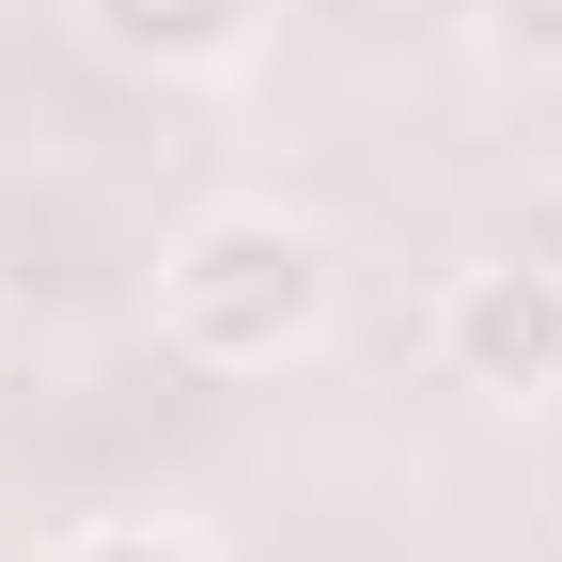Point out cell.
<instances>
[{
	"mask_svg": "<svg viewBox=\"0 0 562 562\" xmlns=\"http://www.w3.org/2000/svg\"><path fill=\"white\" fill-rule=\"evenodd\" d=\"M328 297H344V266H328L313 220H281V203H220V220H188L157 250V313H172V344L203 375H281L328 328Z\"/></svg>",
	"mask_w": 562,
	"mask_h": 562,
	"instance_id": "6da1fadb",
	"label": "cell"
},
{
	"mask_svg": "<svg viewBox=\"0 0 562 562\" xmlns=\"http://www.w3.org/2000/svg\"><path fill=\"white\" fill-rule=\"evenodd\" d=\"M438 360L501 406H547L562 391V250H469L438 297Z\"/></svg>",
	"mask_w": 562,
	"mask_h": 562,
	"instance_id": "7a4b0ae2",
	"label": "cell"
},
{
	"mask_svg": "<svg viewBox=\"0 0 562 562\" xmlns=\"http://www.w3.org/2000/svg\"><path fill=\"white\" fill-rule=\"evenodd\" d=\"M79 32L110 63H157V79H203V63H235L266 32V0H79Z\"/></svg>",
	"mask_w": 562,
	"mask_h": 562,
	"instance_id": "3957f363",
	"label": "cell"
},
{
	"mask_svg": "<svg viewBox=\"0 0 562 562\" xmlns=\"http://www.w3.org/2000/svg\"><path fill=\"white\" fill-rule=\"evenodd\" d=\"M484 47H501V63H547V79H562V0H484Z\"/></svg>",
	"mask_w": 562,
	"mask_h": 562,
	"instance_id": "277c9868",
	"label": "cell"
},
{
	"mask_svg": "<svg viewBox=\"0 0 562 562\" xmlns=\"http://www.w3.org/2000/svg\"><path fill=\"white\" fill-rule=\"evenodd\" d=\"M63 562H203V547H188V531H157V516H110V531L63 547Z\"/></svg>",
	"mask_w": 562,
	"mask_h": 562,
	"instance_id": "5b68a950",
	"label": "cell"
},
{
	"mask_svg": "<svg viewBox=\"0 0 562 562\" xmlns=\"http://www.w3.org/2000/svg\"><path fill=\"white\" fill-rule=\"evenodd\" d=\"M0 344H16V297H0Z\"/></svg>",
	"mask_w": 562,
	"mask_h": 562,
	"instance_id": "8992f818",
	"label": "cell"
}]
</instances>
